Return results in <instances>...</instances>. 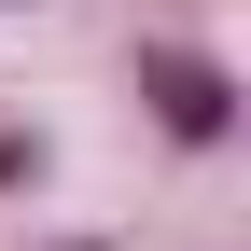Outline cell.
Listing matches in <instances>:
<instances>
[{
    "label": "cell",
    "mask_w": 251,
    "mask_h": 251,
    "mask_svg": "<svg viewBox=\"0 0 251 251\" xmlns=\"http://www.w3.org/2000/svg\"><path fill=\"white\" fill-rule=\"evenodd\" d=\"M140 84H153V112H168L181 140H209V126H224V70H209V56L153 42V56H140Z\"/></svg>",
    "instance_id": "6da1fadb"
}]
</instances>
